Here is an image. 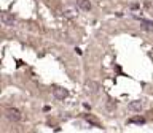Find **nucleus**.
<instances>
[{"instance_id": "f257e3e1", "label": "nucleus", "mask_w": 153, "mask_h": 133, "mask_svg": "<svg viewBox=\"0 0 153 133\" xmlns=\"http://www.w3.org/2000/svg\"><path fill=\"white\" fill-rule=\"evenodd\" d=\"M7 117L11 122H18V121H21V111L16 108H8L7 109Z\"/></svg>"}, {"instance_id": "6e6552de", "label": "nucleus", "mask_w": 153, "mask_h": 133, "mask_svg": "<svg viewBox=\"0 0 153 133\" xmlns=\"http://www.w3.org/2000/svg\"><path fill=\"white\" fill-rule=\"evenodd\" d=\"M128 124H139V125H142V124H145V119L142 116H134V117L128 119Z\"/></svg>"}, {"instance_id": "f03ea898", "label": "nucleus", "mask_w": 153, "mask_h": 133, "mask_svg": "<svg viewBox=\"0 0 153 133\" xmlns=\"http://www.w3.org/2000/svg\"><path fill=\"white\" fill-rule=\"evenodd\" d=\"M0 19H2L3 26H8V27H13L14 24H16V19H14L13 14H10V13H2Z\"/></svg>"}, {"instance_id": "423d86ee", "label": "nucleus", "mask_w": 153, "mask_h": 133, "mask_svg": "<svg viewBox=\"0 0 153 133\" xmlns=\"http://www.w3.org/2000/svg\"><path fill=\"white\" fill-rule=\"evenodd\" d=\"M76 5H78V8H81L83 11H89L91 7H93L89 0H76Z\"/></svg>"}, {"instance_id": "7ed1b4c3", "label": "nucleus", "mask_w": 153, "mask_h": 133, "mask_svg": "<svg viewBox=\"0 0 153 133\" xmlns=\"http://www.w3.org/2000/svg\"><path fill=\"white\" fill-rule=\"evenodd\" d=\"M53 95H54V98H57V100H64V98L69 97V90L64 89V87H54Z\"/></svg>"}, {"instance_id": "0eeeda50", "label": "nucleus", "mask_w": 153, "mask_h": 133, "mask_svg": "<svg viewBox=\"0 0 153 133\" xmlns=\"http://www.w3.org/2000/svg\"><path fill=\"white\" fill-rule=\"evenodd\" d=\"M128 108L129 109H131V111H140V109H142V102H139V100H134V102H131V103H129L128 104Z\"/></svg>"}, {"instance_id": "39448f33", "label": "nucleus", "mask_w": 153, "mask_h": 133, "mask_svg": "<svg viewBox=\"0 0 153 133\" xmlns=\"http://www.w3.org/2000/svg\"><path fill=\"white\" fill-rule=\"evenodd\" d=\"M85 87H86V90H88V92H91V94H97L99 84H97V83H94V81H86Z\"/></svg>"}, {"instance_id": "20e7f679", "label": "nucleus", "mask_w": 153, "mask_h": 133, "mask_svg": "<svg viewBox=\"0 0 153 133\" xmlns=\"http://www.w3.org/2000/svg\"><path fill=\"white\" fill-rule=\"evenodd\" d=\"M62 13H64V16L67 18V19H75L76 18V8H74V7H65L64 10H62Z\"/></svg>"}, {"instance_id": "9d476101", "label": "nucleus", "mask_w": 153, "mask_h": 133, "mask_svg": "<svg viewBox=\"0 0 153 133\" xmlns=\"http://www.w3.org/2000/svg\"><path fill=\"white\" fill-rule=\"evenodd\" d=\"M86 121H88L89 124H93V125H94V127H99V122H97V121H96V119H94L93 116H89V114H88V116H86Z\"/></svg>"}, {"instance_id": "1a4fd4ad", "label": "nucleus", "mask_w": 153, "mask_h": 133, "mask_svg": "<svg viewBox=\"0 0 153 133\" xmlns=\"http://www.w3.org/2000/svg\"><path fill=\"white\" fill-rule=\"evenodd\" d=\"M139 21H140V24H143V28H147V30H152V32H153V22L147 21V19H140V18H139Z\"/></svg>"}]
</instances>
